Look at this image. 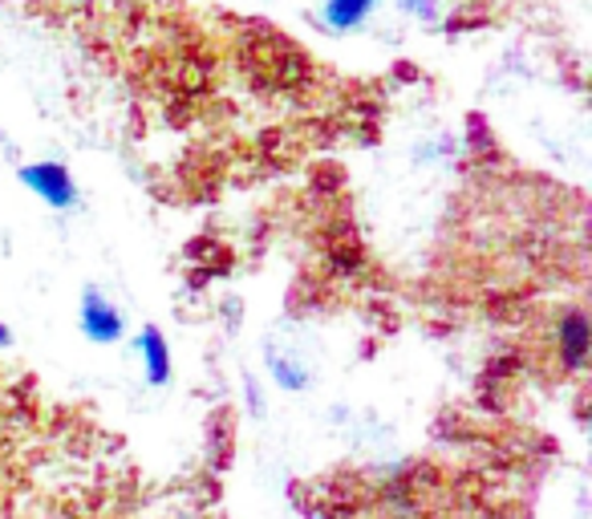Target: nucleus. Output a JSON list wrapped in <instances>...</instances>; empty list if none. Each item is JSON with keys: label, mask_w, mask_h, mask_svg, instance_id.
Returning a JSON list of instances; mask_svg holds the SVG:
<instances>
[{"label": "nucleus", "mask_w": 592, "mask_h": 519, "mask_svg": "<svg viewBox=\"0 0 592 519\" xmlns=\"http://www.w3.org/2000/svg\"><path fill=\"white\" fill-rule=\"evenodd\" d=\"M21 179H25L37 195H45V200L54 203V207H66V203H73V183H69V171L61 167V162H41V167H25L21 171Z\"/></svg>", "instance_id": "nucleus-1"}, {"label": "nucleus", "mask_w": 592, "mask_h": 519, "mask_svg": "<svg viewBox=\"0 0 592 519\" xmlns=\"http://www.w3.org/2000/svg\"><path fill=\"white\" fill-rule=\"evenodd\" d=\"M81 325H86V334L94 337V341H118V337H122V317L98 293H86V305H81Z\"/></svg>", "instance_id": "nucleus-2"}, {"label": "nucleus", "mask_w": 592, "mask_h": 519, "mask_svg": "<svg viewBox=\"0 0 592 519\" xmlns=\"http://www.w3.org/2000/svg\"><path fill=\"white\" fill-rule=\"evenodd\" d=\"M377 0H325V21H329V29H357L365 21V16L374 13Z\"/></svg>", "instance_id": "nucleus-3"}, {"label": "nucleus", "mask_w": 592, "mask_h": 519, "mask_svg": "<svg viewBox=\"0 0 592 519\" xmlns=\"http://www.w3.org/2000/svg\"><path fill=\"white\" fill-rule=\"evenodd\" d=\"M143 349H147V373L155 386H162L167 377H171V358H167V346H162V337L155 329L143 334Z\"/></svg>", "instance_id": "nucleus-4"}, {"label": "nucleus", "mask_w": 592, "mask_h": 519, "mask_svg": "<svg viewBox=\"0 0 592 519\" xmlns=\"http://www.w3.org/2000/svg\"><path fill=\"white\" fill-rule=\"evenodd\" d=\"M560 337H565V358H568V365H580L584 349H589V325H584V317H572L568 325H560Z\"/></svg>", "instance_id": "nucleus-5"}, {"label": "nucleus", "mask_w": 592, "mask_h": 519, "mask_svg": "<svg viewBox=\"0 0 592 519\" xmlns=\"http://www.w3.org/2000/svg\"><path fill=\"white\" fill-rule=\"evenodd\" d=\"M402 9L418 13L422 21H431V16H434V0H402Z\"/></svg>", "instance_id": "nucleus-6"}, {"label": "nucleus", "mask_w": 592, "mask_h": 519, "mask_svg": "<svg viewBox=\"0 0 592 519\" xmlns=\"http://www.w3.org/2000/svg\"><path fill=\"white\" fill-rule=\"evenodd\" d=\"M0 346H9V329L4 325H0Z\"/></svg>", "instance_id": "nucleus-7"}]
</instances>
